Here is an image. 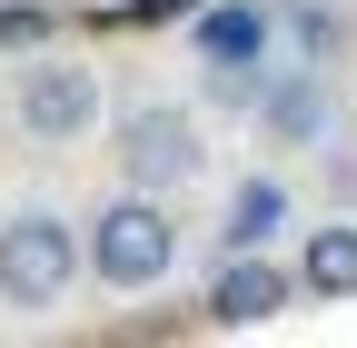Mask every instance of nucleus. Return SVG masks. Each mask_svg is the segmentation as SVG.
<instances>
[{
	"label": "nucleus",
	"instance_id": "nucleus-12",
	"mask_svg": "<svg viewBox=\"0 0 357 348\" xmlns=\"http://www.w3.org/2000/svg\"><path fill=\"white\" fill-rule=\"evenodd\" d=\"M189 10H208V0H119V30H149V20H189Z\"/></svg>",
	"mask_w": 357,
	"mask_h": 348
},
{
	"label": "nucleus",
	"instance_id": "nucleus-2",
	"mask_svg": "<svg viewBox=\"0 0 357 348\" xmlns=\"http://www.w3.org/2000/svg\"><path fill=\"white\" fill-rule=\"evenodd\" d=\"M70 279H89V229L60 209H10L0 219V298L10 309H60Z\"/></svg>",
	"mask_w": 357,
	"mask_h": 348
},
{
	"label": "nucleus",
	"instance_id": "nucleus-3",
	"mask_svg": "<svg viewBox=\"0 0 357 348\" xmlns=\"http://www.w3.org/2000/svg\"><path fill=\"white\" fill-rule=\"evenodd\" d=\"M199 169H208V129H199V110H178V100H129V110H119V180H129V189L178 199Z\"/></svg>",
	"mask_w": 357,
	"mask_h": 348
},
{
	"label": "nucleus",
	"instance_id": "nucleus-9",
	"mask_svg": "<svg viewBox=\"0 0 357 348\" xmlns=\"http://www.w3.org/2000/svg\"><path fill=\"white\" fill-rule=\"evenodd\" d=\"M298 279L307 298H357V219H328L298 239Z\"/></svg>",
	"mask_w": 357,
	"mask_h": 348
},
{
	"label": "nucleus",
	"instance_id": "nucleus-7",
	"mask_svg": "<svg viewBox=\"0 0 357 348\" xmlns=\"http://www.w3.org/2000/svg\"><path fill=\"white\" fill-rule=\"evenodd\" d=\"M189 50H199V70L268 60L278 50V10H258V0H208V10H189Z\"/></svg>",
	"mask_w": 357,
	"mask_h": 348
},
{
	"label": "nucleus",
	"instance_id": "nucleus-10",
	"mask_svg": "<svg viewBox=\"0 0 357 348\" xmlns=\"http://www.w3.org/2000/svg\"><path fill=\"white\" fill-rule=\"evenodd\" d=\"M278 20H288V40H298V60H318V70H328V60L347 50V20L328 10V0H288Z\"/></svg>",
	"mask_w": 357,
	"mask_h": 348
},
{
	"label": "nucleus",
	"instance_id": "nucleus-6",
	"mask_svg": "<svg viewBox=\"0 0 357 348\" xmlns=\"http://www.w3.org/2000/svg\"><path fill=\"white\" fill-rule=\"evenodd\" d=\"M328 129H337V90H328L318 60L268 80V100H258V140L268 150H328Z\"/></svg>",
	"mask_w": 357,
	"mask_h": 348
},
{
	"label": "nucleus",
	"instance_id": "nucleus-11",
	"mask_svg": "<svg viewBox=\"0 0 357 348\" xmlns=\"http://www.w3.org/2000/svg\"><path fill=\"white\" fill-rule=\"evenodd\" d=\"M50 0H10V10H0V50H30V40H50Z\"/></svg>",
	"mask_w": 357,
	"mask_h": 348
},
{
	"label": "nucleus",
	"instance_id": "nucleus-4",
	"mask_svg": "<svg viewBox=\"0 0 357 348\" xmlns=\"http://www.w3.org/2000/svg\"><path fill=\"white\" fill-rule=\"evenodd\" d=\"M298 298H307L298 269H278L268 249H229L218 279H208V298H199V319H208V328H268V319H288Z\"/></svg>",
	"mask_w": 357,
	"mask_h": 348
},
{
	"label": "nucleus",
	"instance_id": "nucleus-8",
	"mask_svg": "<svg viewBox=\"0 0 357 348\" xmlns=\"http://www.w3.org/2000/svg\"><path fill=\"white\" fill-rule=\"evenodd\" d=\"M298 219V209H288V180H278V169H248V180L229 189V219H218V249H268V239H278Z\"/></svg>",
	"mask_w": 357,
	"mask_h": 348
},
{
	"label": "nucleus",
	"instance_id": "nucleus-5",
	"mask_svg": "<svg viewBox=\"0 0 357 348\" xmlns=\"http://www.w3.org/2000/svg\"><path fill=\"white\" fill-rule=\"evenodd\" d=\"M20 129L30 140H79V129H100V70L89 60H60V50H40L20 60Z\"/></svg>",
	"mask_w": 357,
	"mask_h": 348
},
{
	"label": "nucleus",
	"instance_id": "nucleus-13",
	"mask_svg": "<svg viewBox=\"0 0 357 348\" xmlns=\"http://www.w3.org/2000/svg\"><path fill=\"white\" fill-rule=\"evenodd\" d=\"M328 189H337V199H357V159H337V150H328Z\"/></svg>",
	"mask_w": 357,
	"mask_h": 348
},
{
	"label": "nucleus",
	"instance_id": "nucleus-1",
	"mask_svg": "<svg viewBox=\"0 0 357 348\" xmlns=\"http://www.w3.org/2000/svg\"><path fill=\"white\" fill-rule=\"evenodd\" d=\"M178 269V209L159 189H119L89 219V279L100 289H159Z\"/></svg>",
	"mask_w": 357,
	"mask_h": 348
}]
</instances>
